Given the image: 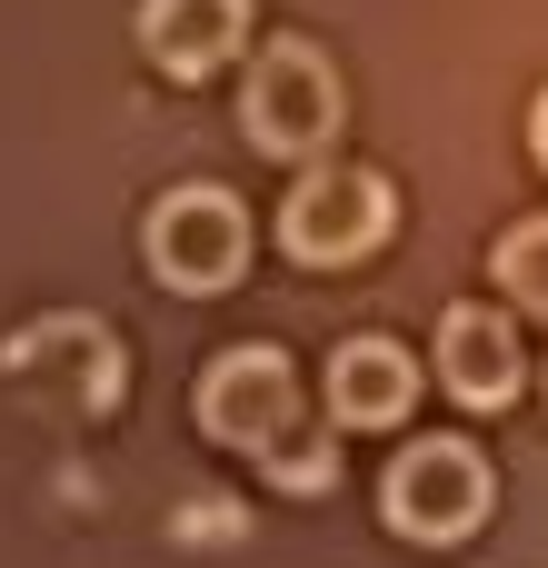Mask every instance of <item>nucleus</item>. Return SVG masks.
I'll return each mask as SVG.
<instances>
[{
	"label": "nucleus",
	"instance_id": "obj_1",
	"mask_svg": "<svg viewBox=\"0 0 548 568\" xmlns=\"http://www.w3.org/2000/svg\"><path fill=\"white\" fill-rule=\"evenodd\" d=\"M200 429L240 459H260L280 489H329V439H309V409H300V369L280 349H220L210 379H200Z\"/></svg>",
	"mask_w": 548,
	"mask_h": 568
},
{
	"label": "nucleus",
	"instance_id": "obj_2",
	"mask_svg": "<svg viewBox=\"0 0 548 568\" xmlns=\"http://www.w3.org/2000/svg\"><path fill=\"white\" fill-rule=\"evenodd\" d=\"M339 120H349V90H339V70H329L319 40H270L250 60V80H240L250 150H270V160H329Z\"/></svg>",
	"mask_w": 548,
	"mask_h": 568
},
{
	"label": "nucleus",
	"instance_id": "obj_3",
	"mask_svg": "<svg viewBox=\"0 0 548 568\" xmlns=\"http://www.w3.org/2000/svg\"><path fill=\"white\" fill-rule=\"evenodd\" d=\"M489 499H499V479H489V459H479L469 439H409V449L379 469V519H389V539H409V549H459V539L489 519Z\"/></svg>",
	"mask_w": 548,
	"mask_h": 568
},
{
	"label": "nucleus",
	"instance_id": "obj_4",
	"mask_svg": "<svg viewBox=\"0 0 548 568\" xmlns=\"http://www.w3.org/2000/svg\"><path fill=\"white\" fill-rule=\"evenodd\" d=\"M140 250H150V280H160V290L210 300V290H230V280L250 270V210H240L230 190H210V180H180V190L150 200Z\"/></svg>",
	"mask_w": 548,
	"mask_h": 568
},
{
	"label": "nucleus",
	"instance_id": "obj_5",
	"mask_svg": "<svg viewBox=\"0 0 548 568\" xmlns=\"http://www.w3.org/2000/svg\"><path fill=\"white\" fill-rule=\"evenodd\" d=\"M389 220H399V200H389V180L379 170H329V160H309L300 180H290V200H280V250L290 260H309V270H349V260H369L379 240H389Z\"/></svg>",
	"mask_w": 548,
	"mask_h": 568
},
{
	"label": "nucleus",
	"instance_id": "obj_6",
	"mask_svg": "<svg viewBox=\"0 0 548 568\" xmlns=\"http://www.w3.org/2000/svg\"><path fill=\"white\" fill-rule=\"evenodd\" d=\"M0 369H10L20 389H40L50 409H70V419H100V409H120V389H130V359H120L110 320H90V310L30 320V329L0 349Z\"/></svg>",
	"mask_w": 548,
	"mask_h": 568
},
{
	"label": "nucleus",
	"instance_id": "obj_7",
	"mask_svg": "<svg viewBox=\"0 0 548 568\" xmlns=\"http://www.w3.org/2000/svg\"><path fill=\"white\" fill-rule=\"evenodd\" d=\"M519 379H529V359H519V329L499 310H479V300L439 310V389L459 409H509Z\"/></svg>",
	"mask_w": 548,
	"mask_h": 568
},
{
	"label": "nucleus",
	"instance_id": "obj_8",
	"mask_svg": "<svg viewBox=\"0 0 548 568\" xmlns=\"http://www.w3.org/2000/svg\"><path fill=\"white\" fill-rule=\"evenodd\" d=\"M250 40V0H140V50L170 80H210L230 70Z\"/></svg>",
	"mask_w": 548,
	"mask_h": 568
},
{
	"label": "nucleus",
	"instance_id": "obj_9",
	"mask_svg": "<svg viewBox=\"0 0 548 568\" xmlns=\"http://www.w3.org/2000/svg\"><path fill=\"white\" fill-rule=\"evenodd\" d=\"M319 389H329V419L339 429H399L409 399H419V359L399 339H339Z\"/></svg>",
	"mask_w": 548,
	"mask_h": 568
},
{
	"label": "nucleus",
	"instance_id": "obj_10",
	"mask_svg": "<svg viewBox=\"0 0 548 568\" xmlns=\"http://www.w3.org/2000/svg\"><path fill=\"white\" fill-rule=\"evenodd\" d=\"M499 290H509V310H529V320H548V220H519L499 250Z\"/></svg>",
	"mask_w": 548,
	"mask_h": 568
},
{
	"label": "nucleus",
	"instance_id": "obj_11",
	"mask_svg": "<svg viewBox=\"0 0 548 568\" xmlns=\"http://www.w3.org/2000/svg\"><path fill=\"white\" fill-rule=\"evenodd\" d=\"M529 150H539V170H548V90H539V110H529Z\"/></svg>",
	"mask_w": 548,
	"mask_h": 568
},
{
	"label": "nucleus",
	"instance_id": "obj_12",
	"mask_svg": "<svg viewBox=\"0 0 548 568\" xmlns=\"http://www.w3.org/2000/svg\"><path fill=\"white\" fill-rule=\"evenodd\" d=\"M539 389H548V369H539Z\"/></svg>",
	"mask_w": 548,
	"mask_h": 568
}]
</instances>
